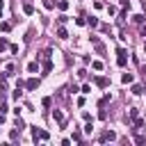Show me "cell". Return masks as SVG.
<instances>
[{
	"label": "cell",
	"mask_w": 146,
	"mask_h": 146,
	"mask_svg": "<svg viewBox=\"0 0 146 146\" xmlns=\"http://www.w3.org/2000/svg\"><path fill=\"white\" fill-rule=\"evenodd\" d=\"M119 2H121L123 7H128V5H130V0H119Z\"/></svg>",
	"instance_id": "obj_22"
},
{
	"label": "cell",
	"mask_w": 146,
	"mask_h": 146,
	"mask_svg": "<svg viewBox=\"0 0 146 146\" xmlns=\"http://www.w3.org/2000/svg\"><path fill=\"white\" fill-rule=\"evenodd\" d=\"M114 139H116V132H112V130H107L98 137V141H114Z\"/></svg>",
	"instance_id": "obj_3"
},
{
	"label": "cell",
	"mask_w": 146,
	"mask_h": 146,
	"mask_svg": "<svg viewBox=\"0 0 146 146\" xmlns=\"http://www.w3.org/2000/svg\"><path fill=\"white\" fill-rule=\"evenodd\" d=\"M132 94H135V96H139V94H141V87H139V84H135V87H132Z\"/></svg>",
	"instance_id": "obj_17"
},
{
	"label": "cell",
	"mask_w": 146,
	"mask_h": 146,
	"mask_svg": "<svg viewBox=\"0 0 146 146\" xmlns=\"http://www.w3.org/2000/svg\"><path fill=\"white\" fill-rule=\"evenodd\" d=\"M132 21H135V23H144V16H141V14H135Z\"/></svg>",
	"instance_id": "obj_12"
},
{
	"label": "cell",
	"mask_w": 146,
	"mask_h": 146,
	"mask_svg": "<svg viewBox=\"0 0 146 146\" xmlns=\"http://www.w3.org/2000/svg\"><path fill=\"white\" fill-rule=\"evenodd\" d=\"M87 23H89V25H91V27H96V25H98V18H96V16H91V18H89V21H87Z\"/></svg>",
	"instance_id": "obj_13"
},
{
	"label": "cell",
	"mask_w": 146,
	"mask_h": 146,
	"mask_svg": "<svg viewBox=\"0 0 146 146\" xmlns=\"http://www.w3.org/2000/svg\"><path fill=\"white\" fill-rule=\"evenodd\" d=\"M132 80H135L132 73H123V75H121V82H123V84H128V82H132Z\"/></svg>",
	"instance_id": "obj_7"
},
{
	"label": "cell",
	"mask_w": 146,
	"mask_h": 146,
	"mask_svg": "<svg viewBox=\"0 0 146 146\" xmlns=\"http://www.w3.org/2000/svg\"><path fill=\"white\" fill-rule=\"evenodd\" d=\"M2 123H5V114L0 112V125H2Z\"/></svg>",
	"instance_id": "obj_23"
},
{
	"label": "cell",
	"mask_w": 146,
	"mask_h": 146,
	"mask_svg": "<svg viewBox=\"0 0 146 146\" xmlns=\"http://www.w3.org/2000/svg\"><path fill=\"white\" fill-rule=\"evenodd\" d=\"M0 30H2V32H9L11 25H9V23H0Z\"/></svg>",
	"instance_id": "obj_14"
},
{
	"label": "cell",
	"mask_w": 146,
	"mask_h": 146,
	"mask_svg": "<svg viewBox=\"0 0 146 146\" xmlns=\"http://www.w3.org/2000/svg\"><path fill=\"white\" fill-rule=\"evenodd\" d=\"M5 48H7V39H0V52H2Z\"/></svg>",
	"instance_id": "obj_21"
},
{
	"label": "cell",
	"mask_w": 146,
	"mask_h": 146,
	"mask_svg": "<svg viewBox=\"0 0 146 146\" xmlns=\"http://www.w3.org/2000/svg\"><path fill=\"white\" fill-rule=\"evenodd\" d=\"M36 87H39V80H36V78H27V80H25V89H27V91H34Z\"/></svg>",
	"instance_id": "obj_2"
},
{
	"label": "cell",
	"mask_w": 146,
	"mask_h": 146,
	"mask_svg": "<svg viewBox=\"0 0 146 146\" xmlns=\"http://www.w3.org/2000/svg\"><path fill=\"white\" fill-rule=\"evenodd\" d=\"M57 9L66 11V9H68V2H66V0H57Z\"/></svg>",
	"instance_id": "obj_8"
},
{
	"label": "cell",
	"mask_w": 146,
	"mask_h": 146,
	"mask_svg": "<svg viewBox=\"0 0 146 146\" xmlns=\"http://www.w3.org/2000/svg\"><path fill=\"white\" fill-rule=\"evenodd\" d=\"M116 55H119V57H116V64L123 68V66L128 64V52H125V48H119V50H116Z\"/></svg>",
	"instance_id": "obj_1"
},
{
	"label": "cell",
	"mask_w": 146,
	"mask_h": 146,
	"mask_svg": "<svg viewBox=\"0 0 146 146\" xmlns=\"http://www.w3.org/2000/svg\"><path fill=\"white\" fill-rule=\"evenodd\" d=\"M52 119H55L59 125H64V123H66V119H64V114H62L59 110H55V112H52Z\"/></svg>",
	"instance_id": "obj_4"
},
{
	"label": "cell",
	"mask_w": 146,
	"mask_h": 146,
	"mask_svg": "<svg viewBox=\"0 0 146 146\" xmlns=\"http://www.w3.org/2000/svg\"><path fill=\"white\" fill-rule=\"evenodd\" d=\"M27 71H30V73H36V71H39V64H36V62H30V64H27Z\"/></svg>",
	"instance_id": "obj_9"
},
{
	"label": "cell",
	"mask_w": 146,
	"mask_h": 146,
	"mask_svg": "<svg viewBox=\"0 0 146 146\" xmlns=\"http://www.w3.org/2000/svg\"><path fill=\"white\" fill-rule=\"evenodd\" d=\"M135 141H137V144H144V141H146V137H141V135H137V137H135Z\"/></svg>",
	"instance_id": "obj_20"
},
{
	"label": "cell",
	"mask_w": 146,
	"mask_h": 146,
	"mask_svg": "<svg viewBox=\"0 0 146 146\" xmlns=\"http://www.w3.org/2000/svg\"><path fill=\"white\" fill-rule=\"evenodd\" d=\"M91 68H96V71H100V68H103V62H91Z\"/></svg>",
	"instance_id": "obj_15"
},
{
	"label": "cell",
	"mask_w": 146,
	"mask_h": 146,
	"mask_svg": "<svg viewBox=\"0 0 146 146\" xmlns=\"http://www.w3.org/2000/svg\"><path fill=\"white\" fill-rule=\"evenodd\" d=\"M94 82H96V87H100V89H105V87L110 84V80H107V78H103V75H100V78H96Z\"/></svg>",
	"instance_id": "obj_5"
},
{
	"label": "cell",
	"mask_w": 146,
	"mask_h": 146,
	"mask_svg": "<svg viewBox=\"0 0 146 146\" xmlns=\"http://www.w3.org/2000/svg\"><path fill=\"white\" fill-rule=\"evenodd\" d=\"M57 36H59V39H66V36H68V32H66L64 27H59V30H57Z\"/></svg>",
	"instance_id": "obj_10"
},
{
	"label": "cell",
	"mask_w": 146,
	"mask_h": 146,
	"mask_svg": "<svg viewBox=\"0 0 146 146\" xmlns=\"http://www.w3.org/2000/svg\"><path fill=\"white\" fill-rule=\"evenodd\" d=\"M41 103H43V107H50V103H52V98H50V96H46V98H43Z\"/></svg>",
	"instance_id": "obj_16"
},
{
	"label": "cell",
	"mask_w": 146,
	"mask_h": 146,
	"mask_svg": "<svg viewBox=\"0 0 146 146\" xmlns=\"http://www.w3.org/2000/svg\"><path fill=\"white\" fill-rule=\"evenodd\" d=\"M144 50H146V41H144Z\"/></svg>",
	"instance_id": "obj_26"
},
{
	"label": "cell",
	"mask_w": 146,
	"mask_h": 146,
	"mask_svg": "<svg viewBox=\"0 0 146 146\" xmlns=\"http://www.w3.org/2000/svg\"><path fill=\"white\" fill-rule=\"evenodd\" d=\"M110 98H112V96H110V94H107V96H103V98H100V100H98V105H100V107H103V105H107V103H110Z\"/></svg>",
	"instance_id": "obj_11"
},
{
	"label": "cell",
	"mask_w": 146,
	"mask_h": 146,
	"mask_svg": "<svg viewBox=\"0 0 146 146\" xmlns=\"http://www.w3.org/2000/svg\"><path fill=\"white\" fill-rule=\"evenodd\" d=\"M2 91H5V89H0V100H2V96H5V94H2Z\"/></svg>",
	"instance_id": "obj_25"
},
{
	"label": "cell",
	"mask_w": 146,
	"mask_h": 146,
	"mask_svg": "<svg viewBox=\"0 0 146 146\" xmlns=\"http://www.w3.org/2000/svg\"><path fill=\"white\" fill-rule=\"evenodd\" d=\"M21 96H23V91H21V87H18V89H14V98H16V100H18V98H21Z\"/></svg>",
	"instance_id": "obj_18"
},
{
	"label": "cell",
	"mask_w": 146,
	"mask_h": 146,
	"mask_svg": "<svg viewBox=\"0 0 146 146\" xmlns=\"http://www.w3.org/2000/svg\"><path fill=\"white\" fill-rule=\"evenodd\" d=\"M73 141H82V135L80 132H73Z\"/></svg>",
	"instance_id": "obj_19"
},
{
	"label": "cell",
	"mask_w": 146,
	"mask_h": 146,
	"mask_svg": "<svg viewBox=\"0 0 146 146\" xmlns=\"http://www.w3.org/2000/svg\"><path fill=\"white\" fill-rule=\"evenodd\" d=\"M2 7H5V2H2V0H0V16H2Z\"/></svg>",
	"instance_id": "obj_24"
},
{
	"label": "cell",
	"mask_w": 146,
	"mask_h": 146,
	"mask_svg": "<svg viewBox=\"0 0 146 146\" xmlns=\"http://www.w3.org/2000/svg\"><path fill=\"white\" fill-rule=\"evenodd\" d=\"M23 11H25L27 16H32V14H34V5H30V2H27V5H23Z\"/></svg>",
	"instance_id": "obj_6"
}]
</instances>
